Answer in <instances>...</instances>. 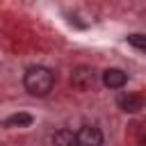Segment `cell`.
Masks as SVG:
<instances>
[{
    "label": "cell",
    "instance_id": "5b68a950",
    "mask_svg": "<svg viewBox=\"0 0 146 146\" xmlns=\"http://www.w3.org/2000/svg\"><path fill=\"white\" fill-rule=\"evenodd\" d=\"M125 82H128V73H123L121 68L103 71V84L107 89H121V87H125Z\"/></svg>",
    "mask_w": 146,
    "mask_h": 146
},
{
    "label": "cell",
    "instance_id": "7a4b0ae2",
    "mask_svg": "<svg viewBox=\"0 0 146 146\" xmlns=\"http://www.w3.org/2000/svg\"><path fill=\"white\" fill-rule=\"evenodd\" d=\"M71 84H73V89H78V91L91 89V87L96 84V71H94L91 66H78V68H73V73H71Z\"/></svg>",
    "mask_w": 146,
    "mask_h": 146
},
{
    "label": "cell",
    "instance_id": "277c9868",
    "mask_svg": "<svg viewBox=\"0 0 146 146\" xmlns=\"http://www.w3.org/2000/svg\"><path fill=\"white\" fill-rule=\"evenodd\" d=\"M116 105H119L123 112L135 114V112L141 110V96H139V94H132V91H123V94H119Z\"/></svg>",
    "mask_w": 146,
    "mask_h": 146
},
{
    "label": "cell",
    "instance_id": "3957f363",
    "mask_svg": "<svg viewBox=\"0 0 146 146\" xmlns=\"http://www.w3.org/2000/svg\"><path fill=\"white\" fill-rule=\"evenodd\" d=\"M75 146H103V132L96 125H82L75 132Z\"/></svg>",
    "mask_w": 146,
    "mask_h": 146
},
{
    "label": "cell",
    "instance_id": "52a82bcc",
    "mask_svg": "<svg viewBox=\"0 0 146 146\" xmlns=\"http://www.w3.org/2000/svg\"><path fill=\"white\" fill-rule=\"evenodd\" d=\"M32 114H27V112H16V114H11V116H7L5 119V128H27V125H32Z\"/></svg>",
    "mask_w": 146,
    "mask_h": 146
},
{
    "label": "cell",
    "instance_id": "6da1fadb",
    "mask_svg": "<svg viewBox=\"0 0 146 146\" xmlns=\"http://www.w3.org/2000/svg\"><path fill=\"white\" fill-rule=\"evenodd\" d=\"M23 87L30 96H48L55 87V73L48 66H30L23 75Z\"/></svg>",
    "mask_w": 146,
    "mask_h": 146
},
{
    "label": "cell",
    "instance_id": "8992f818",
    "mask_svg": "<svg viewBox=\"0 0 146 146\" xmlns=\"http://www.w3.org/2000/svg\"><path fill=\"white\" fill-rule=\"evenodd\" d=\"M50 141H52V146H75V132L66 130V128L55 130L50 135Z\"/></svg>",
    "mask_w": 146,
    "mask_h": 146
},
{
    "label": "cell",
    "instance_id": "ba28073f",
    "mask_svg": "<svg viewBox=\"0 0 146 146\" xmlns=\"http://www.w3.org/2000/svg\"><path fill=\"white\" fill-rule=\"evenodd\" d=\"M128 43L135 46V48H139V50H144L146 48V36L144 34H130L128 36Z\"/></svg>",
    "mask_w": 146,
    "mask_h": 146
}]
</instances>
